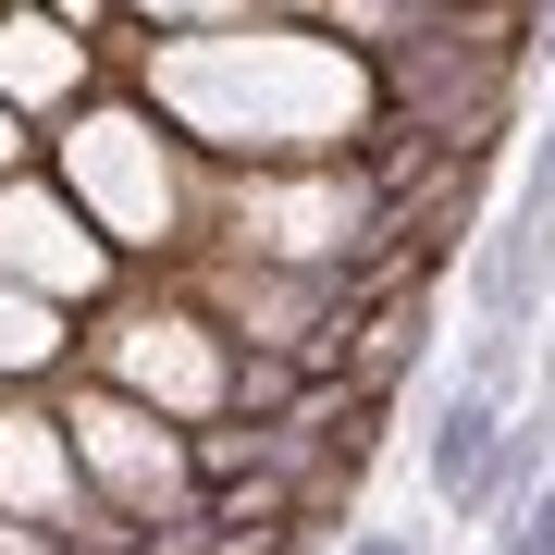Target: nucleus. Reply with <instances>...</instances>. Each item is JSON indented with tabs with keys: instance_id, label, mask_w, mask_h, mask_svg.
Here are the masks:
<instances>
[{
	"instance_id": "nucleus-1",
	"label": "nucleus",
	"mask_w": 555,
	"mask_h": 555,
	"mask_svg": "<svg viewBox=\"0 0 555 555\" xmlns=\"http://www.w3.org/2000/svg\"><path fill=\"white\" fill-rule=\"evenodd\" d=\"M494 444H506V396H494V383H456V396L433 408V444H420V469H433V494H444L456 518H481Z\"/></svg>"
},
{
	"instance_id": "nucleus-2",
	"label": "nucleus",
	"mask_w": 555,
	"mask_h": 555,
	"mask_svg": "<svg viewBox=\"0 0 555 555\" xmlns=\"http://www.w3.org/2000/svg\"><path fill=\"white\" fill-rule=\"evenodd\" d=\"M494 555H555V481H531V494L506 506V531H494Z\"/></svg>"
},
{
	"instance_id": "nucleus-3",
	"label": "nucleus",
	"mask_w": 555,
	"mask_h": 555,
	"mask_svg": "<svg viewBox=\"0 0 555 555\" xmlns=\"http://www.w3.org/2000/svg\"><path fill=\"white\" fill-rule=\"evenodd\" d=\"M13 38V75L25 87H75V50H50V25H0Z\"/></svg>"
},
{
	"instance_id": "nucleus-4",
	"label": "nucleus",
	"mask_w": 555,
	"mask_h": 555,
	"mask_svg": "<svg viewBox=\"0 0 555 555\" xmlns=\"http://www.w3.org/2000/svg\"><path fill=\"white\" fill-rule=\"evenodd\" d=\"M518 222H543V235H555V137L531 149V160H518V198H506Z\"/></svg>"
},
{
	"instance_id": "nucleus-5",
	"label": "nucleus",
	"mask_w": 555,
	"mask_h": 555,
	"mask_svg": "<svg viewBox=\"0 0 555 555\" xmlns=\"http://www.w3.org/2000/svg\"><path fill=\"white\" fill-rule=\"evenodd\" d=\"M346 555H433V543H420V531H358Z\"/></svg>"
},
{
	"instance_id": "nucleus-6",
	"label": "nucleus",
	"mask_w": 555,
	"mask_h": 555,
	"mask_svg": "<svg viewBox=\"0 0 555 555\" xmlns=\"http://www.w3.org/2000/svg\"><path fill=\"white\" fill-rule=\"evenodd\" d=\"M0 160H13V124H0Z\"/></svg>"
},
{
	"instance_id": "nucleus-7",
	"label": "nucleus",
	"mask_w": 555,
	"mask_h": 555,
	"mask_svg": "<svg viewBox=\"0 0 555 555\" xmlns=\"http://www.w3.org/2000/svg\"><path fill=\"white\" fill-rule=\"evenodd\" d=\"M75 13H100V0H75Z\"/></svg>"
}]
</instances>
